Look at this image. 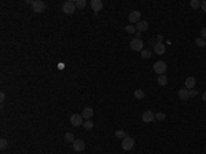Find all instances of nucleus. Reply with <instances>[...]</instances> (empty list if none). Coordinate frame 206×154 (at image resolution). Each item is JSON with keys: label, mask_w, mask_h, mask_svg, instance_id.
<instances>
[{"label": "nucleus", "mask_w": 206, "mask_h": 154, "mask_svg": "<svg viewBox=\"0 0 206 154\" xmlns=\"http://www.w3.org/2000/svg\"><path fill=\"white\" fill-rule=\"evenodd\" d=\"M184 85L187 90H192L194 87H195V77H187L186 78V83H184Z\"/></svg>", "instance_id": "2eb2a0df"}, {"label": "nucleus", "mask_w": 206, "mask_h": 154, "mask_svg": "<svg viewBox=\"0 0 206 154\" xmlns=\"http://www.w3.org/2000/svg\"><path fill=\"white\" fill-rule=\"evenodd\" d=\"M122 149L126 150V151H129V150L133 149V146H135V140L133 138H131V136H125L124 139H122Z\"/></svg>", "instance_id": "20e7f679"}, {"label": "nucleus", "mask_w": 206, "mask_h": 154, "mask_svg": "<svg viewBox=\"0 0 206 154\" xmlns=\"http://www.w3.org/2000/svg\"><path fill=\"white\" fill-rule=\"evenodd\" d=\"M7 147H8V140L4 139V138H1V139H0V149L6 150Z\"/></svg>", "instance_id": "412c9836"}, {"label": "nucleus", "mask_w": 206, "mask_h": 154, "mask_svg": "<svg viewBox=\"0 0 206 154\" xmlns=\"http://www.w3.org/2000/svg\"><path fill=\"white\" fill-rule=\"evenodd\" d=\"M166 83H168V78L165 77V74H162V76H159L158 77V84L159 85H166Z\"/></svg>", "instance_id": "5701e85b"}, {"label": "nucleus", "mask_w": 206, "mask_h": 154, "mask_svg": "<svg viewBox=\"0 0 206 154\" xmlns=\"http://www.w3.org/2000/svg\"><path fill=\"white\" fill-rule=\"evenodd\" d=\"M140 57L143 58V59H149L151 57V51L150 50H143L142 52H140Z\"/></svg>", "instance_id": "aec40b11"}, {"label": "nucleus", "mask_w": 206, "mask_h": 154, "mask_svg": "<svg viewBox=\"0 0 206 154\" xmlns=\"http://www.w3.org/2000/svg\"><path fill=\"white\" fill-rule=\"evenodd\" d=\"M154 120H155V114L151 110H146L142 114V121H144V123H151Z\"/></svg>", "instance_id": "0eeeda50"}, {"label": "nucleus", "mask_w": 206, "mask_h": 154, "mask_svg": "<svg viewBox=\"0 0 206 154\" xmlns=\"http://www.w3.org/2000/svg\"><path fill=\"white\" fill-rule=\"evenodd\" d=\"M84 128H85L87 131H91L92 128H94V121H91V120H87V121H84Z\"/></svg>", "instance_id": "6ab92c4d"}, {"label": "nucleus", "mask_w": 206, "mask_h": 154, "mask_svg": "<svg viewBox=\"0 0 206 154\" xmlns=\"http://www.w3.org/2000/svg\"><path fill=\"white\" fill-rule=\"evenodd\" d=\"M188 94H190V98H194V96H197V95H198V91L192 88V90H188Z\"/></svg>", "instance_id": "cd10ccee"}, {"label": "nucleus", "mask_w": 206, "mask_h": 154, "mask_svg": "<svg viewBox=\"0 0 206 154\" xmlns=\"http://www.w3.org/2000/svg\"><path fill=\"white\" fill-rule=\"evenodd\" d=\"M166 51V48H165V44H162L161 41L154 44V52L157 54V55H163Z\"/></svg>", "instance_id": "9d476101"}, {"label": "nucleus", "mask_w": 206, "mask_h": 154, "mask_svg": "<svg viewBox=\"0 0 206 154\" xmlns=\"http://www.w3.org/2000/svg\"><path fill=\"white\" fill-rule=\"evenodd\" d=\"M129 47L132 51H143V41H142V38H133L132 41L129 43Z\"/></svg>", "instance_id": "7ed1b4c3"}, {"label": "nucleus", "mask_w": 206, "mask_h": 154, "mask_svg": "<svg viewBox=\"0 0 206 154\" xmlns=\"http://www.w3.org/2000/svg\"><path fill=\"white\" fill-rule=\"evenodd\" d=\"M32 8H33L34 13H43L44 10H45V4H44V1H41V0H34L33 4H32Z\"/></svg>", "instance_id": "39448f33"}, {"label": "nucleus", "mask_w": 206, "mask_h": 154, "mask_svg": "<svg viewBox=\"0 0 206 154\" xmlns=\"http://www.w3.org/2000/svg\"><path fill=\"white\" fill-rule=\"evenodd\" d=\"M165 118H166V114H165V113H162V111H159V113H157V114H155V120L163 121Z\"/></svg>", "instance_id": "b1692460"}, {"label": "nucleus", "mask_w": 206, "mask_h": 154, "mask_svg": "<svg viewBox=\"0 0 206 154\" xmlns=\"http://www.w3.org/2000/svg\"><path fill=\"white\" fill-rule=\"evenodd\" d=\"M195 46H197V47H205V46H206V41L203 40V38L198 37V38H195Z\"/></svg>", "instance_id": "4be33fe9"}, {"label": "nucleus", "mask_w": 206, "mask_h": 154, "mask_svg": "<svg viewBox=\"0 0 206 154\" xmlns=\"http://www.w3.org/2000/svg\"><path fill=\"white\" fill-rule=\"evenodd\" d=\"M91 7H92V10L95 11V14H96L98 11H101V10L103 8V1H102V0H92V1H91Z\"/></svg>", "instance_id": "f8f14e48"}, {"label": "nucleus", "mask_w": 206, "mask_h": 154, "mask_svg": "<svg viewBox=\"0 0 206 154\" xmlns=\"http://www.w3.org/2000/svg\"><path fill=\"white\" fill-rule=\"evenodd\" d=\"M140 34H142V33H140V32H138V33H136V38H140Z\"/></svg>", "instance_id": "473e14b6"}, {"label": "nucleus", "mask_w": 206, "mask_h": 154, "mask_svg": "<svg viewBox=\"0 0 206 154\" xmlns=\"http://www.w3.org/2000/svg\"><path fill=\"white\" fill-rule=\"evenodd\" d=\"M140 21V11H131L129 13V22H139Z\"/></svg>", "instance_id": "ddd939ff"}, {"label": "nucleus", "mask_w": 206, "mask_h": 154, "mask_svg": "<svg viewBox=\"0 0 206 154\" xmlns=\"http://www.w3.org/2000/svg\"><path fill=\"white\" fill-rule=\"evenodd\" d=\"M115 136L120 138V139H124L125 136H126V134H125V131H122V130H117L115 131Z\"/></svg>", "instance_id": "393cba45"}, {"label": "nucleus", "mask_w": 206, "mask_h": 154, "mask_svg": "<svg viewBox=\"0 0 206 154\" xmlns=\"http://www.w3.org/2000/svg\"><path fill=\"white\" fill-rule=\"evenodd\" d=\"M65 140H66L67 143H73L76 139H74V135L72 132H67V134H65Z\"/></svg>", "instance_id": "a211bd4d"}, {"label": "nucleus", "mask_w": 206, "mask_h": 154, "mask_svg": "<svg viewBox=\"0 0 206 154\" xmlns=\"http://www.w3.org/2000/svg\"><path fill=\"white\" fill-rule=\"evenodd\" d=\"M190 4H191V7L192 8H199V7H201V1H199V0H191V3H190Z\"/></svg>", "instance_id": "bb28decb"}, {"label": "nucleus", "mask_w": 206, "mask_h": 154, "mask_svg": "<svg viewBox=\"0 0 206 154\" xmlns=\"http://www.w3.org/2000/svg\"><path fill=\"white\" fill-rule=\"evenodd\" d=\"M4 99H6V94H4V92H1V94H0V101L3 102Z\"/></svg>", "instance_id": "7c9ffc66"}, {"label": "nucleus", "mask_w": 206, "mask_h": 154, "mask_svg": "<svg viewBox=\"0 0 206 154\" xmlns=\"http://www.w3.org/2000/svg\"><path fill=\"white\" fill-rule=\"evenodd\" d=\"M125 30H126L129 34L135 33V32H136V26H133V25H126V26H125Z\"/></svg>", "instance_id": "a878e982"}, {"label": "nucleus", "mask_w": 206, "mask_h": 154, "mask_svg": "<svg viewBox=\"0 0 206 154\" xmlns=\"http://www.w3.org/2000/svg\"><path fill=\"white\" fill-rule=\"evenodd\" d=\"M177 95H179V99H182V101H187V99H190V94H188L187 88H182V90H179Z\"/></svg>", "instance_id": "4468645a"}, {"label": "nucleus", "mask_w": 206, "mask_h": 154, "mask_svg": "<svg viewBox=\"0 0 206 154\" xmlns=\"http://www.w3.org/2000/svg\"><path fill=\"white\" fill-rule=\"evenodd\" d=\"M201 38H203V40L206 38V28H202L201 29Z\"/></svg>", "instance_id": "c85d7f7f"}, {"label": "nucleus", "mask_w": 206, "mask_h": 154, "mask_svg": "<svg viewBox=\"0 0 206 154\" xmlns=\"http://www.w3.org/2000/svg\"><path fill=\"white\" fill-rule=\"evenodd\" d=\"M202 99L206 102V92H203V95H202Z\"/></svg>", "instance_id": "2f4dec72"}, {"label": "nucleus", "mask_w": 206, "mask_h": 154, "mask_svg": "<svg viewBox=\"0 0 206 154\" xmlns=\"http://www.w3.org/2000/svg\"><path fill=\"white\" fill-rule=\"evenodd\" d=\"M201 8H202V10H203V11H205V13H206V0H205V1H202V3H201Z\"/></svg>", "instance_id": "c756f323"}, {"label": "nucleus", "mask_w": 206, "mask_h": 154, "mask_svg": "<svg viewBox=\"0 0 206 154\" xmlns=\"http://www.w3.org/2000/svg\"><path fill=\"white\" fill-rule=\"evenodd\" d=\"M74 4H76V8L82 10V8H85L87 1H85V0H76V1H74Z\"/></svg>", "instance_id": "dca6fc26"}, {"label": "nucleus", "mask_w": 206, "mask_h": 154, "mask_svg": "<svg viewBox=\"0 0 206 154\" xmlns=\"http://www.w3.org/2000/svg\"><path fill=\"white\" fill-rule=\"evenodd\" d=\"M70 123H72V125H74V127H80V125L84 124V118H82L81 114H73L72 117H70Z\"/></svg>", "instance_id": "423d86ee"}, {"label": "nucleus", "mask_w": 206, "mask_h": 154, "mask_svg": "<svg viewBox=\"0 0 206 154\" xmlns=\"http://www.w3.org/2000/svg\"><path fill=\"white\" fill-rule=\"evenodd\" d=\"M73 149H74V151H82L85 149V142L81 139H76L73 142Z\"/></svg>", "instance_id": "1a4fd4ad"}, {"label": "nucleus", "mask_w": 206, "mask_h": 154, "mask_svg": "<svg viewBox=\"0 0 206 154\" xmlns=\"http://www.w3.org/2000/svg\"><path fill=\"white\" fill-rule=\"evenodd\" d=\"M62 11L65 14L70 15V14H74V11H76V4H74V1H65L62 6Z\"/></svg>", "instance_id": "f257e3e1"}, {"label": "nucleus", "mask_w": 206, "mask_h": 154, "mask_svg": "<svg viewBox=\"0 0 206 154\" xmlns=\"http://www.w3.org/2000/svg\"><path fill=\"white\" fill-rule=\"evenodd\" d=\"M133 95H135V98H136V99H139V101H140V99H143V98H144V95H146V94H144L143 90H140V88H139V90H136V91H135Z\"/></svg>", "instance_id": "f3484780"}, {"label": "nucleus", "mask_w": 206, "mask_h": 154, "mask_svg": "<svg viewBox=\"0 0 206 154\" xmlns=\"http://www.w3.org/2000/svg\"><path fill=\"white\" fill-rule=\"evenodd\" d=\"M147 29H149V22H147V21L140 19L139 22L136 24V30H138V32H140V33H142V32H146Z\"/></svg>", "instance_id": "9b49d317"}, {"label": "nucleus", "mask_w": 206, "mask_h": 154, "mask_svg": "<svg viewBox=\"0 0 206 154\" xmlns=\"http://www.w3.org/2000/svg\"><path fill=\"white\" fill-rule=\"evenodd\" d=\"M154 72L157 73V74H159V76H162V74H165V72H166V63L163 62V61H158V62L154 63Z\"/></svg>", "instance_id": "f03ea898"}, {"label": "nucleus", "mask_w": 206, "mask_h": 154, "mask_svg": "<svg viewBox=\"0 0 206 154\" xmlns=\"http://www.w3.org/2000/svg\"><path fill=\"white\" fill-rule=\"evenodd\" d=\"M82 118H85V120H91L92 116H94V109L92 107H89V106H85L84 109H82Z\"/></svg>", "instance_id": "6e6552de"}]
</instances>
